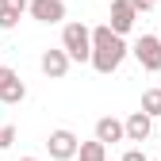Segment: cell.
<instances>
[{
    "label": "cell",
    "mask_w": 161,
    "mask_h": 161,
    "mask_svg": "<svg viewBox=\"0 0 161 161\" xmlns=\"http://www.w3.org/2000/svg\"><path fill=\"white\" fill-rule=\"evenodd\" d=\"M38 69H42L50 80H62L65 73H69V58H65V50L58 46V50H46L42 58H38Z\"/></svg>",
    "instance_id": "obj_8"
},
{
    "label": "cell",
    "mask_w": 161,
    "mask_h": 161,
    "mask_svg": "<svg viewBox=\"0 0 161 161\" xmlns=\"http://www.w3.org/2000/svg\"><path fill=\"white\" fill-rule=\"evenodd\" d=\"M77 146H80V138H77L73 130H65V127L50 130V138H46V150H50L54 161H73V157H77Z\"/></svg>",
    "instance_id": "obj_3"
},
{
    "label": "cell",
    "mask_w": 161,
    "mask_h": 161,
    "mask_svg": "<svg viewBox=\"0 0 161 161\" xmlns=\"http://www.w3.org/2000/svg\"><path fill=\"white\" fill-rule=\"evenodd\" d=\"M77 157L80 161H108V146H100L96 138H92V142H80L77 146Z\"/></svg>",
    "instance_id": "obj_11"
},
{
    "label": "cell",
    "mask_w": 161,
    "mask_h": 161,
    "mask_svg": "<svg viewBox=\"0 0 161 161\" xmlns=\"http://www.w3.org/2000/svg\"><path fill=\"white\" fill-rule=\"evenodd\" d=\"M96 142H100V146L123 142V123H119L115 115H104V119H96Z\"/></svg>",
    "instance_id": "obj_10"
},
{
    "label": "cell",
    "mask_w": 161,
    "mask_h": 161,
    "mask_svg": "<svg viewBox=\"0 0 161 161\" xmlns=\"http://www.w3.org/2000/svg\"><path fill=\"white\" fill-rule=\"evenodd\" d=\"M127 54H130V46H127L119 35H111L108 23L92 27V58H88V62H92L96 73H104V77L115 73L119 65H123V58H127Z\"/></svg>",
    "instance_id": "obj_1"
},
{
    "label": "cell",
    "mask_w": 161,
    "mask_h": 161,
    "mask_svg": "<svg viewBox=\"0 0 161 161\" xmlns=\"http://www.w3.org/2000/svg\"><path fill=\"white\" fill-rule=\"evenodd\" d=\"M142 115H150V119H157L161 115V88H146L142 92V108H138Z\"/></svg>",
    "instance_id": "obj_12"
},
{
    "label": "cell",
    "mask_w": 161,
    "mask_h": 161,
    "mask_svg": "<svg viewBox=\"0 0 161 161\" xmlns=\"http://www.w3.org/2000/svg\"><path fill=\"white\" fill-rule=\"evenodd\" d=\"M15 23H19V15H15V12H8V8H0V31H12Z\"/></svg>",
    "instance_id": "obj_13"
},
{
    "label": "cell",
    "mask_w": 161,
    "mask_h": 161,
    "mask_svg": "<svg viewBox=\"0 0 161 161\" xmlns=\"http://www.w3.org/2000/svg\"><path fill=\"white\" fill-rule=\"evenodd\" d=\"M123 161H146V153H142V150H127Z\"/></svg>",
    "instance_id": "obj_17"
},
{
    "label": "cell",
    "mask_w": 161,
    "mask_h": 161,
    "mask_svg": "<svg viewBox=\"0 0 161 161\" xmlns=\"http://www.w3.org/2000/svg\"><path fill=\"white\" fill-rule=\"evenodd\" d=\"M62 50L69 62H88L92 58V31L85 23H65L62 31Z\"/></svg>",
    "instance_id": "obj_2"
},
{
    "label": "cell",
    "mask_w": 161,
    "mask_h": 161,
    "mask_svg": "<svg viewBox=\"0 0 161 161\" xmlns=\"http://www.w3.org/2000/svg\"><path fill=\"white\" fill-rule=\"evenodd\" d=\"M130 54L138 58V65H142V69L161 73V42H157V35H142V38L130 46Z\"/></svg>",
    "instance_id": "obj_4"
},
{
    "label": "cell",
    "mask_w": 161,
    "mask_h": 161,
    "mask_svg": "<svg viewBox=\"0 0 161 161\" xmlns=\"http://www.w3.org/2000/svg\"><path fill=\"white\" fill-rule=\"evenodd\" d=\"M19 161H38V157H19Z\"/></svg>",
    "instance_id": "obj_18"
},
{
    "label": "cell",
    "mask_w": 161,
    "mask_h": 161,
    "mask_svg": "<svg viewBox=\"0 0 161 161\" xmlns=\"http://www.w3.org/2000/svg\"><path fill=\"white\" fill-rule=\"evenodd\" d=\"M27 4H31V0H0V8H8V12H15V15H23Z\"/></svg>",
    "instance_id": "obj_14"
},
{
    "label": "cell",
    "mask_w": 161,
    "mask_h": 161,
    "mask_svg": "<svg viewBox=\"0 0 161 161\" xmlns=\"http://www.w3.org/2000/svg\"><path fill=\"white\" fill-rule=\"evenodd\" d=\"M153 4H157V0H130V8H134V12H150Z\"/></svg>",
    "instance_id": "obj_16"
},
{
    "label": "cell",
    "mask_w": 161,
    "mask_h": 161,
    "mask_svg": "<svg viewBox=\"0 0 161 161\" xmlns=\"http://www.w3.org/2000/svg\"><path fill=\"white\" fill-rule=\"evenodd\" d=\"M157 42H161V35H157Z\"/></svg>",
    "instance_id": "obj_19"
},
{
    "label": "cell",
    "mask_w": 161,
    "mask_h": 161,
    "mask_svg": "<svg viewBox=\"0 0 161 161\" xmlns=\"http://www.w3.org/2000/svg\"><path fill=\"white\" fill-rule=\"evenodd\" d=\"M15 142V127H0V150H8Z\"/></svg>",
    "instance_id": "obj_15"
},
{
    "label": "cell",
    "mask_w": 161,
    "mask_h": 161,
    "mask_svg": "<svg viewBox=\"0 0 161 161\" xmlns=\"http://www.w3.org/2000/svg\"><path fill=\"white\" fill-rule=\"evenodd\" d=\"M150 130H153V119L142 115V111H130L127 123H123V138H127V142H146Z\"/></svg>",
    "instance_id": "obj_9"
},
{
    "label": "cell",
    "mask_w": 161,
    "mask_h": 161,
    "mask_svg": "<svg viewBox=\"0 0 161 161\" xmlns=\"http://www.w3.org/2000/svg\"><path fill=\"white\" fill-rule=\"evenodd\" d=\"M138 23V12L130 8V0H111V35H119V38H123L130 27Z\"/></svg>",
    "instance_id": "obj_6"
},
{
    "label": "cell",
    "mask_w": 161,
    "mask_h": 161,
    "mask_svg": "<svg viewBox=\"0 0 161 161\" xmlns=\"http://www.w3.org/2000/svg\"><path fill=\"white\" fill-rule=\"evenodd\" d=\"M23 100H27V85L19 80V73L0 65V104H23Z\"/></svg>",
    "instance_id": "obj_5"
},
{
    "label": "cell",
    "mask_w": 161,
    "mask_h": 161,
    "mask_svg": "<svg viewBox=\"0 0 161 161\" xmlns=\"http://www.w3.org/2000/svg\"><path fill=\"white\" fill-rule=\"evenodd\" d=\"M27 12L38 19V23H62L65 19V0H31Z\"/></svg>",
    "instance_id": "obj_7"
}]
</instances>
